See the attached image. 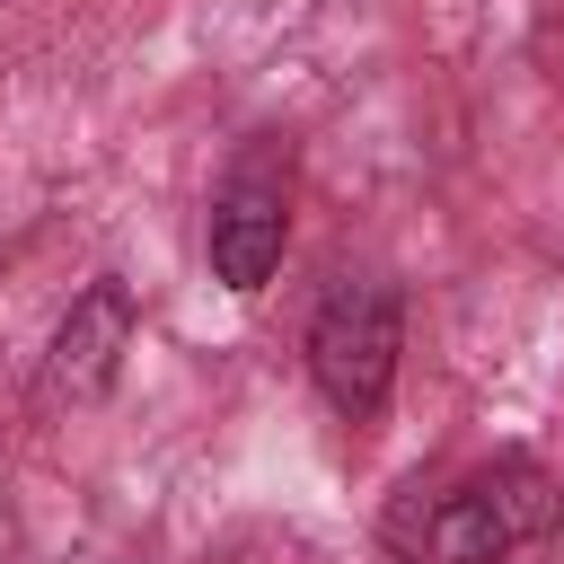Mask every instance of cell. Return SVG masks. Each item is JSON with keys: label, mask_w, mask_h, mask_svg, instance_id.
I'll list each match as a JSON object with an SVG mask.
<instances>
[{"label": "cell", "mask_w": 564, "mask_h": 564, "mask_svg": "<svg viewBox=\"0 0 564 564\" xmlns=\"http://www.w3.org/2000/svg\"><path fill=\"white\" fill-rule=\"evenodd\" d=\"M564 520V485L538 458H494L476 476H458L449 494L423 502V520H397V546L414 564H502L520 546H538Z\"/></svg>", "instance_id": "cell-1"}, {"label": "cell", "mask_w": 564, "mask_h": 564, "mask_svg": "<svg viewBox=\"0 0 564 564\" xmlns=\"http://www.w3.org/2000/svg\"><path fill=\"white\" fill-rule=\"evenodd\" d=\"M405 352V308L388 282H335L308 317V379L344 423H379Z\"/></svg>", "instance_id": "cell-2"}, {"label": "cell", "mask_w": 564, "mask_h": 564, "mask_svg": "<svg viewBox=\"0 0 564 564\" xmlns=\"http://www.w3.org/2000/svg\"><path fill=\"white\" fill-rule=\"evenodd\" d=\"M123 344H132V291H123L115 273H97V282L70 300V317L53 326V388L97 397V388L115 379Z\"/></svg>", "instance_id": "cell-4"}, {"label": "cell", "mask_w": 564, "mask_h": 564, "mask_svg": "<svg viewBox=\"0 0 564 564\" xmlns=\"http://www.w3.org/2000/svg\"><path fill=\"white\" fill-rule=\"evenodd\" d=\"M282 238H291V185H282V167H273V159H238V167L220 176L212 229H203L212 273H220L229 291H264V273L282 264Z\"/></svg>", "instance_id": "cell-3"}]
</instances>
